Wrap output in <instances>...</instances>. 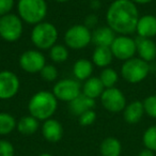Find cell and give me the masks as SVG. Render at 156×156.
I'll list each match as a JSON object with an SVG mask.
<instances>
[{"instance_id":"cell-21","label":"cell","mask_w":156,"mask_h":156,"mask_svg":"<svg viewBox=\"0 0 156 156\" xmlns=\"http://www.w3.org/2000/svg\"><path fill=\"white\" fill-rule=\"evenodd\" d=\"M113 55L110 47H105V46H96L95 49L92 54V63L98 67H108L112 63Z\"/></svg>"},{"instance_id":"cell-20","label":"cell","mask_w":156,"mask_h":156,"mask_svg":"<svg viewBox=\"0 0 156 156\" xmlns=\"http://www.w3.org/2000/svg\"><path fill=\"white\" fill-rule=\"evenodd\" d=\"M104 90L105 87L103 86L100 77H95V76H92L89 79L83 81V85L81 86V93L93 100L101 98Z\"/></svg>"},{"instance_id":"cell-37","label":"cell","mask_w":156,"mask_h":156,"mask_svg":"<svg viewBox=\"0 0 156 156\" xmlns=\"http://www.w3.org/2000/svg\"><path fill=\"white\" fill-rule=\"evenodd\" d=\"M54 1L59 2V3H65V2H67V1H69V0H54Z\"/></svg>"},{"instance_id":"cell-23","label":"cell","mask_w":156,"mask_h":156,"mask_svg":"<svg viewBox=\"0 0 156 156\" xmlns=\"http://www.w3.org/2000/svg\"><path fill=\"white\" fill-rule=\"evenodd\" d=\"M17 130L24 136H31L40 128V121L32 115H25L17 121Z\"/></svg>"},{"instance_id":"cell-18","label":"cell","mask_w":156,"mask_h":156,"mask_svg":"<svg viewBox=\"0 0 156 156\" xmlns=\"http://www.w3.org/2000/svg\"><path fill=\"white\" fill-rule=\"evenodd\" d=\"M94 64L88 59H78L73 65V75L78 81H86L92 77Z\"/></svg>"},{"instance_id":"cell-17","label":"cell","mask_w":156,"mask_h":156,"mask_svg":"<svg viewBox=\"0 0 156 156\" xmlns=\"http://www.w3.org/2000/svg\"><path fill=\"white\" fill-rule=\"evenodd\" d=\"M115 37H117V33L110 27H98L94 29V31L92 32V43L95 46L110 47Z\"/></svg>"},{"instance_id":"cell-4","label":"cell","mask_w":156,"mask_h":156,"mask_svg":"<svg viewBox=\"0 0 156 156\" xmlns=\"http://www.w3.org/2000/svg\"><path fill=\"white\" fill-rule=\"evenodd\" d=\"M58 29L52 23L42 22L33 26L30 40L35 48L39 50H49L58 41Z\"/></svg>"},{"instance_id":"cell-39","label":"cell","mask_w":156,"mask_h":156,"mask_svg":"<svg viewBox=\"0 0 156 156\" xmlns=\"http://www.w3.org/2000/svg\"><path fill=\"white\" fill-rule=\"evenodd\" d=\"M89 1H92V0H89Z\"/></svg>"},{"instance_id":"cell-22","label":"cell","mask_w":156,"mask_h":156,"mask_svg":"<svg viewBox=\"0 0 156 156\" xmlns=\"http://www.w3.org/2000/svg\"><path fill=\"white\" fill-rule=\"evenodd\" d=\"M101 156H121L122 143L115 137H107L100 144Z\"/></svg>"},{"instance_id":"cell-14","label":"cell","mask_w":156,"mask_h":156,"mask_svg":"<svg viewBox=\"0 0 156 156\" xmlns=\"http://www.w3.org/2000/svg\"><path fill=\"white\" fill-rule=\"evenodd\" d=\"M63 132L64 130H63L62 124L58 120L52 118L44 121L42 124V135L48 142H59L63 137Z\"/></svg>"},{"instance_id":"cell-26","label":"cell","mask_w":156,"mask_h":156,"mask_svg":"<svg viewBox=\"0 0 156 156\" xmlns=\"http://www.w3.org/2000/svg\"><path fill=\"white\" fill-rule=\"evenodd\" d=\"M69 48L62 44H56L49 49V57L52 62L63 63L69 59Z\"/></svg>"},{"instance_id":"cell-32","label":"cell","mask_w":156,"mask_h":156,"mask_svg":"<svg viewBox=\"0 0 156 156\" xmlns=\"http://www.w3.org/2000/svg\"><path fill=\"white\" fill-rule=\"evenodd\" d=\"M14 5L15 0H0V17L11 13Z\"/></svg>"},{"instance_id":"cell-13","label":"cell","mask_w":156,"mask_h":156,"mask_svg":"<svg viewBox=\"0 0 156 156\" xmlns=\"http://www.w3.org/2000/svg\"><path fill=\"white\" fill-rule=\"evenodd\" d=\"M136 49L138 54V58L144 60L145 62L151 63L156 59V43L152 39L147 37H137Z\"/></svg>"},{"instance_id":"cell-15","label":"cell","mask_w":156,"mask_h":156,"mask_svg":"<svg viewBox=\"0 0 156 156\" xmlns=\"http://www.w3.org/2000/svg\"><path fill=\"white\" fill-rule=\"evenodd\" d=\"M136 33L140 37L153 39L156 37V16L153 14L140 16L136 27Z\"/></svg>"},{"instance_id":"cell-38","label":"cell","mask_w":156,"mask_h":156,"mask_svg":"<svg viewBox=\"0 0 156 156\" xmlns=\"http://www.w3.org/2000/svg\"><path fill=\"white\" fill-rule=\"evenodd\" d=\"M39 156H54V155H51L50 153H42V154H40Z\"/></svg>"},{"instance_id":"cell-33","label":"cell","mask_w":156,"mask_h":156,"mask_svg":"<svg viewBox=\"0 0 156 156\" xmlns=\"http://www.w3.org/2000/svg\"><path fill=\"white\" fill-rule=\"evenodd\" d=\"M83 25H85L87 28H89L90 30H91V29L96 28V27H98V16H96L95 14H89V15L85 18Z\"/></svg>"},{"instance_id":"cell-25","label":"cell","mask_w":156,"mask_h":156,"mask_svg":"<svg viewBox=\"0 0 156 156\" xmlns=\"http://www.w3.org/2000/svg\"><path fill=\"white\" fill-rule=\"evenodd\" d=\"M100 79L102 81L103 86L105 87V89L108 88H113L115 87L118 80H119V74L115 69H113L112 67H105L102 69L100 74Z\"/></svg>"},{"instance_id":"cell-29","label":"cell","mask_w":156,"mask_h":156,"mask_svg":"<svg viewBox=\"0 0 156 156\" xmlns=\"http://www.w3.org/2000/svg\"><path fill=\"white\" fill-rule=\"evenodd\" d=\"M143 107L145 115L156 120V94H152L145 98L143 101Z\"/></svg>"},{"instance_id":"cell-12","label":"cell","mask_w":156,"mask_h":156,"mask_svg":"<svg viewBox=\"0 0 156 156\" xmlns=\"http://www.w3.org/2000/svg\"><path fill=\"white\" fill-rule=\"evenodd\" d=\"M20 80L12 71L0 72V100H11L18 93Z\"/></svg>"},{"instance_id":"cell-36","label":"cell","mask_w":156,"mask_h":156,"mask_svg":"<svg viewBox=\"0 0 156 156\" xmlns=\"http://www.w3.org/2000/svg\"><path fill=\"white\" fill-rule=\"evenodd\" d=\"M135 5H149V3L153 2L154 0H130Z\"/></svg>"},{"instance_id":"cell-1","label":"cell","mask_w":156,"mask_h":156,"mask_svg":"<svg viewBox=\"0 0 156 156\" xmlns=\"http://www.w3.org/2000/svg\"><path fill=\"white\" fill-rule=\"evenodd\" d=\"M139 17L137 5L130 0H115L106 11L107 26L119 35H130L136 32Z\"/></svg>"},{"instance_id":"cell-5","label":"cell","mask_w":156,"mask_h":156,"mask_svg":"<svg viewBox=\"0 0 156 156\" xmlns=\"http://www.w3.org/2000/svg\"><path fill=\"white\" fill-rule=\"evenodd\" d=\"M150 72V63L136 57L124 61L121 66V76L124 80L129 83H139L143 81L149 76Z\"/></svg>"},{"instance_id":"cell-28","label":"cell","mask_w":156,"mask_h":156,"mask_svg":"<svg viewBox=\"0 0 156 156\" xmlns=\"http://www.w3.org/2000/svg\"><path fill=\"white\" fill-rule=\"evenodd\" d=\"M40 75H41V77L43 78L45 81L52 83V81L57 80L59 72H58V69H57L54 64H46L45 66L43 67V69L40 72Z\"/></svg>"},{"instance_id":"cell-10","label":"cell","mask_w":156,"mask_h":156,"mask_svg":"<svg viewBox=\"0 0 156 156\" xmlns=\"http://www.w3.org/2000/svg\"><path fill=\"white\" fill-rule=\"evenodd\" d=\"M100 98L103 107L111 113L122 112L127 105L124 93L115 87L105 89Z\"/></svg>"},{"instance_id":"cell-9","label":"cell","mask_w":156,"mask_h":156,"mask_svg":"<svg viewBox=\"0 0 156 156\" xmlns=\"http://www.w3.org/2000/svg\"><path fill=\"white\" fill-rule=\"evenodd\" d=\"M110 49L115 59L124 62L134 58L137 54L136 41L130 35H117L111 44Z\"/></svg>"},{"instance_id":"cell-8","label":"cell","mask_w":156,"mask_h":156,"mask_svg":"<svg viewBox=\"0 0 156 156\" xmlns=\"http://www.w3.org/2000/svg\"><path fill=\"white\" fill-rule=\"evenodd\" d=\"M51 92L58 101L71 103L81 94V85L77 79L65 78L55 83Z\"/></svg>"},{"instance_id":"cell-11","label":"cell","mask_w":156,"mask_h":156,"mask_svg":"<svg viewBox=\"0 0 156 156\" xmlns=\"http://www.w3.org/2000/svg\"><path fill=\"white\" fill-rule=\"evenodd\" d=\"M46 64L45 56L39 49H28L20 57V66L27 73H40Z\"/></svg>"},{"instance_id":"cell-3","label":"cell","mask_w":156,"mask_h":156,"mask_svg":"<svg viewBox=\"0 0 156 156\" xmlns=\"http://www.w3.org/2000/svg\"><path fill=\"white\" fill-rule=\"evenodd\" d=\"M48 13L46 0H18L17 15L24 23L35 25L44 22Z\"/></svg>"},{"instance_id":"cell-2","label":"cell","mask_w":156,"mask_h":156,"mask_svg":"<svg viewBox=\"0 0 156 156\" xmlns=\"http://www.w3.org/2000/svg\"><path fill=\"white\" fill-rule=\"evenodd\" d=\"M58 108V100L54 93L47 90H41L34 93L28 103L29 115L39 121H46L52 118Z\"/></svg>"},{"instance_id":"cell-19","label":"cell","mask_w":156,"mask_h":156,"mask_svg":"<svg viewBox=\"0 0 156 156\" xmlns=\"http://www.w3.org/2000/svg\"><path fill=\"white\" fill-rule=\"evenodd\" d=\"M94 107H95V100L88 98V96L83 95V93L78 98H76L75 100L72 101L71 103H69V108L71 113L74 115H77V117L83 115L86 111L94 109Z\"/></svg>"},{"instance_id":"cell-34","label":"cell","mask_w":156,"mask_h":156,"mask_svg":"<svg viewBox=\"0 0 156 156\" xmlns=\"http://www.w3.org/2000/svg\"><path fill=\"white\" fill-rule=\"evenodd\" d=\"M137 156H155V152H153V151H151V150L145 149L144 147V149L141 150V151L137 154Z\"/></svg>"},{"instance_id":"cell-30","label":"cell","mask_w":156,"mask_h":156,"mask_svg":"<svg viewBox=\"0 0 156 156\" xmlns=\"http://www.w3.org/2000/svg\"><path fill=\"white\" fill-rule=\"evenodd\" d=\"M96 121V112L94 109L88 110L78 117V122L81 126H90Z\"/></svg>"},{"instance_id":"cell-31","label":"cell","mask_w":156,"mask_h":156,"mask_svg":"<svg viewBox=\"0 0 156 156\" xmlns=\"http://www.w3.org/2000/svg\"><path fill=\"white\" fill-rule=\"evenodd\" d=\"M15 147L9 140L1 139L0 140V156H14Z\"/></svg>"},{"instance_id":"cell-7","label":"cell","mask_w":156,"mask_h":156,"mask_svg":"<svg viewBox=\"0 0 156 156\" xmlns=\"http://www.w3.org/2000/svg\"><path fill=\"white\" fill-rule=\"evenodd\" d=\"M24 22L17 14L10 13L0 17V37L9 43H14L22 37Z\"/></svg>"},{"instance_id":"cell-6","label":"cell","mask_w":156,"mask_h":156,"mask_svg":"<svg viewBox=\"0 0 156 156\" xmlns=\"http://www.w3.org/2000/svg\"><path fill=\"white\" fill-rule=\"evenodd\" d=\"M63 39L69 49L80 50L92 43V31L83 24L74 25L65 31Z\"/></svg>"},{"instance_id":"cell-16","label":"cell","mask_w":156,"mask_h":156,"mask_svg":"<svg viewBox=\"0 0 156 156\" xmlns=\"http://www.w3.org/2000/svg\"><path fill=\"white\" fill-rule=\"evenodd\" d=\"M123 119L126 123L128 124H137L142 120L144 115V107H143V102L140 101H133L129 104L126 105L124 108Z\"/></svg>"},{"instance_id":"cell-35","label":"cell","mask_w":156,"mask_h":156,"mask_svg":"<svg viewBox=\"0 0 156 156\" xmlns=\"http://www.w3.org/2000/svg\"><path fill=\"white\" fill-rule=\"evenodd\" d=\"M90 7L92 10L96 11L101 8V1L100 0H92V1H90Z\"/></svg>"},{"instance_id":"cell-27","label":"cell","mask_w":156,"mask_h":156,"mask_svg":"<svg viewBox=\"0 0 156 156\" xmlns=\"http://www.w3.org/2000/svg\"><path fill=\"white\" fill-rule=\"evenodd\" d=\"M142 143L145 149L156 152V124L151 125L144 130L142 135Z\"/></svg>"},{"instance_id":"cell-24","label":"cell","mask_w":156,"mask_h":156,"mask_svg":"<svg viewBox=\"0 0 156 156\" xmlns=\"http://www.w3.org/2000/svg\"><path fill=\"white\" fill-rule=\"evenodd\" d=\"M17 126L15 118L8 112H0V136L11 134Z\"/></svg>"}]
</instances>
